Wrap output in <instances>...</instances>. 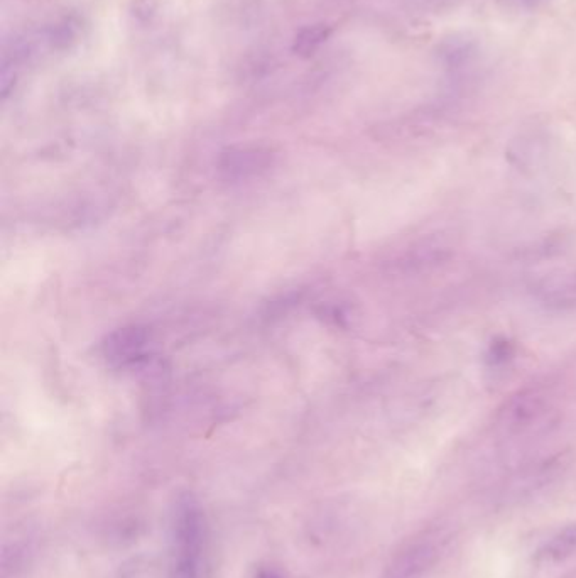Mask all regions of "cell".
Listing matches in <instances>:
<instances>
[{
  "instance_id": "1",
  "label": "cell",
  "mask_w": 576,
  "mask_h": 578,
  "mask_svg": "<svg viewBox=\"0 0 576 578\" xmlns=\"http://www.w3.org/2000/svg\"><path fill=\"white\" fill-rule=\"evenodd\" d=\"M560 423L558 396L538 382L514 391L494 415L495 435L507 443L533 442L549 435Z\"/></svg>"
},
{
  "instance_id": "2",
  "label": "cell",
  "mask_w": 576,
  "mask_h": 578,
  "mask_svg": "<svg viewBox=\"0 0 576 578\" xmlns=\"http://www.w3.org/2000/svg\"><path fill=\"white\" fill-rule=\"evenodd\" d=\"M207 518L198 497L181 492L171 511L169 578H202Z\"/></svg>"
},
{
  "instance_id": "3",
  "label": "cell",
  "mask_w": 576,
  "mask_h": 578,
  "mask_svg": "<svg viewBox=\"0 0 576 578\" xmlns=\"http://www.w3.org/2000/svg\"><path fill=\"white\" fill-rule=\"evenodd\" d=\"M452 540V531L445 526L424 529L399 548L381 578L428 577L450 550Z\"/></svg>"
},
{
  "instance_id": "4",
  "label": "cell",
  "mask_w": 576,
  "mask_h": 578,
  "mask_svg": "<svg viewBox=\"0 0 576 578\" xmlns=\"http://www.w3.org/2000/svg\"><path fill=\"white\" fill-rule=\"evenodd\" d=\"M570 465V452H556L541 459L529 460L507 477L500 489V499L507 504L529 501L560 482Z\"/></svg>"
},
{
  "instance_id": "5",
  "label": "cell",
  "mask_w": 576,
  "mask_h": 578,
  "mask_svg": "<svg viewBox=\"0 0 576 578\" xmlns=\"http://www.w3.org/2000/svg\"><path fill=\"white\" fill-rule=\"evenodd\" d=\"M534 300L551 310L576 308V269H558L543 274L531 286Z\"/></svg>"
},
{
  "instance_id": "6",
  "label": "cell",
  "mask_w": 576,
  "mask_h": 578,
  "mask_svg": "<svg viewBox=\"0 0 576 578\" xmlns=\"http://www.w3.org/2000/svg\"><path fill=\"white\" fill-rule=\"evenodd\" d=\"M146 344V333L141 332L139 328H125L114 335L105 347L109 359L119 360V364H127L141 357Z\"/></svg>"
},
{
  "instance_id": "7",
  "label": "cell",
  "mask_w": 576,
  "mask_h": 578,
  "mask_svg": "<svg viewBox=\"0 0 576 578\" xmlns=\"http://www.w3.org/2000/svg\"><path fill=\"white\" fill-rule=\"evenodd\" d=\"M332 34V28L328 24H310L301 28L293 41V53L299 58H311L318 53L321 46L327 43Z\"/></svg>"
},
{
  "instance_id": "8",
  "label": "cell",
  "mask_w": 576,
  "mask_h": 578,
  "mask_svg": "<svg viewBox=\"0 0 576 578\" xmlns=\"http://www.w3.org/2000/svg\"><path fill=\"white\" fill-rule=\"evenodd\" d=\"M576 553V523L568 524L551 536L543 548L539 550V557L548 562H561Z\"/></svg>"
},
{
  "instance_id": "9",
  "label": "cell",
  "mask_w": 576,
  "mask_h": 578,
  "mask_svg": "<svg viewBox=\"0 0 576 578\" xmlns=\"http://www.w3.org/2000/svg\"><path fill=\"white\" fill-rule=\"evenodd\" d=\"M517 349L514 342L506 337H495L490 340L489 347L485 349L484 362L487 371L492 374L506 372L516 360Z\"/></svg>"
},
{
  "instance_id": "10",
  "label": "cell",
  "mask_w": 576,
  "mask_h": 578,
  "mask_svg": "<svg viewBox=\"0 0 576 578\" xmlns=\"http://www.w3.org/2000/svg\"><path fill=\"white\" fill-rule=\"evenodd\" d=\"M252 578H286L284 573L279 570L278 567L274 565H262V567L257 568L254 577Z\"/></svg>"
}]
</instances>
